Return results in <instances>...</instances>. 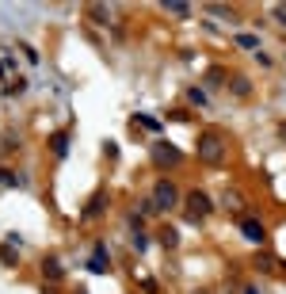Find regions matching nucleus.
Masks as SVG:
<instances>
[{
  "mask_svg": "<svg viewBox=\"0 0 286 294\" xmlns=\"http://www.w3.org/2000/svg\"><path fill=\"white\" fill-rule=\"evenodd\" d=\"M221 157H225V138H221V134H202V142H199V161L221 164Z\"/></svg>",
  "mask_w": 286,
  "mask_h": 294,
  "instance_id": "1",
  "label": "nucleus"
},
{
  "mask_svg": "<svg viewBox=\"0 0 286 294\" xmlns=\"http://www.w3.org/2000/svg\"><path fill=\"white\" fill-rule=\"evenodd\" d=\"M275 19H279V23H286V4H279V8H275Z\"/></svg>",
  "mask_w": 286,
  "mask_h": 294,
  "instance_id": "23",
  "label": "nucleus"
},
{
  "mask_svg": "<svg viewBox=\"0 0 286 294\" xmlns=\"http://www.w3.org/2000/svg\"><path fill=\"white\" fill-rule=\"evenodd\" d=\"M244 294H259V287H244Z\"/></svg>",
  "mask_w": 286,
  "mask_h": 294,
  "instance_id": "24",
  "label": "nucleus"
},
{
  "mask_svg": "<svg viewBox=\"0 0 286 294\" xmlns=\"http://www.w3.org/2000/svg\"><path fill=\"white\" fill-rule=\"evenodd\" d=\"M153 161L176 168V164H183V153H179L176 146H168V142H157V146H153Z\"/></svg>",
  "mask_w": 286,
  "mask_h": 294,
  "instance_id": "4",
  "label": "nucleus"
},
{
  "mask_svg": "<svg viewBox=\"0 0 286 294\" xmlns=\"http://www.w3.org/2000/svg\"><path fill=\"white\" fill-rule=\"evenodd\" d=\"M138 122H142V126H149V130H160V122H157V118H149V115H138Z\"/></svg>",
  "mask_w": 286,
  "mask_h": 294,
  "instance_id": "20",
  "label": "nucleus"
},
{
  "mask_svg": "<svg viewBox=\"0 0 286 294\" xmlns=\"http://www.w3.org/2000/svg\"><path fill=\"white\" fill-rule=\"evenodd\" d=\"M187 100L195 103V107H206V92H202V88H191V92H187Z\"/></svg>",
  "mask_w": 286,
  "mask_h": 294,
  "instance_id": "13",
  "label": "nucleus"
},
{
  "mask_svg": "<svg viewBox=\"0 0 286 294\" xmlns=\"http://www.w3.org/2000/svg\"><path fill=\"white\" fill-rule=\"evenodd\" d=\"M210 210H214V203H210L206 191H191L187 195V221H202Z\"/></svg>",
  "mask_w": 286,
  "mask_h": 294,
  "instance_id": "2",
  "label": "nucleus"
},
{
  "mask_svg": "<svg viewBox=\"0 0 286 294\" xmlns=\"http://www.w3.org/2000/svg\"><path fill=\"white\" fill-rule=\"evenodd\" d=\"M237 46H241V50H256L259 38H256V35H244V31H241V35H237Z\"/></svg>",
  "mask_w": 286,
  "mask_h": 294,
  "instance_id": "10",
  "label": "nucleus"
},
{
  "mask_svg": "<svg viewBox=\"0 0 286 294\" xmlns=\"http://www.w3.org/2000/svg\"><path fill=\"white\" fill-rule=\"evenodd\" d=\"M0 184H23V176H15V172H8V168H0Z\"/></svg>",
  "mask_w": 286,
  "mask_h": 294,
  "instance_id": "17",
  "label": "nucleus"
},
{
  "mask_svg": "<svg viewBox=\"0 0 286 294\" xmlns=\"http://www.w3.org/2000/svg\"><path fill=\"white\" fill-rule=\"evenodd\" d=\"M210 12H214V15H225V19H233V8H221V4H210Z\"/></svg>",
  "mask_w": 286,
  "mask_h": 294,
  "instance_id": "21",
  "label": "nucleus"
},
{
  "mask_svg": "<svg viewBox=\"0 0 286 294\" xmlns=\"http://www.w3.org/2000/svg\"><path fill=\"white\" fill-rule=\"evenodd\" d=\"M88 271H92V275H103V271H111V256H107V249H103V245H96V249H92Z\"/></svg>",
  "mask_w": 286,
  "mask_h": 294,
  "instance_id": "5",
  "label": "nucleus"
},
{
  "mask_svg": "<svg viewBox=\"0 0 286 294\" xmlns=\"http://www.w3.org/2000/svg\"><path fill=\"white\" fill-rule=\"evenodd\" d=\"M233 92H237V96H248V92H252V84H248L244 76H237V80H233Z\"/></svg>",
  "mask_w": 286,
  "mask_h": 294,
  "instance_id": "16",
  "label": "nucleus"
},
{
  "mask_svg": "<svg viewBox=\"0 0 286 294\" xmlns=\"http://www.w3.org/2000/svg\"><path fill=\"white\" fill-rule=\"evenodd\" d=\"M256 264L263 267V271H271V267H275V264H271V256H267V252H259V256H256Z\"/></svg>",
  "mask_w": 286,
  "mask_h": 294,
  "instance_id": "19",
  "label": "nucleus"
},
{
  "mask_svg": "<svg viewBox=\"0 0 286 294\" xmlns=\"http://www.w3.org/2000/svg\"><path fill=\"white\" fill-rule=\"evenodd\" d=\"M0 73H4V65H0Z\"/></svg>",
  "mask_w": 286,
  "mask_h": 294,
  "instance_id": "26",
  "label": "nucleus"
},
{
  "mask_svg": "<svg viewBox=\"0 0 286 294\" xmlns=\"http://www.w3.org/2000/svg\"><path fill=\"white\" fill-rule=\"evenodd\" d=\"M0 260H4L8 267L15 264V249H12V245H0Z\"/></svg>",
  "mask_w": 286,
  "mask_h": 294,
  "instance_id": "15",
  "label": "nucleus"
},
{
  "mask_svg": "<svg viewBox=\"0 0 286 294\" xmlns=\"http://www.w3.org/2000/svg\"><path fill=\"white\" fill-rule=\"evenodd\" d=\"M42 271H46V279H61V275H65V267L57 264V256H46V260H42Z\"/></svg>",
  "mask_w": 286,
  "mask_h": 294,
  "instance_id": "7",
  "label": "nucleus"
},
{
  "mask_svg": "<svg viewBox=\"0 0 286 294\" xmlns=\"http://www.w3.org/2000/svg\"><path fill=\"white\" fill-rule=\"evenodd\" d=\"M241 233H244V241H256V245H259V241H263V221H259V218H244L241 221Z\"/></svg>",
  "mask_w": 286,
  "mask_h": 294,
  "instance_id": "6",
  "label": "nucleus"
},
{
  "mask_svg": "<svg viewBox=\"0 0 286 294\" xmlns=\"http://www.w3.org/2000/svg\"><path fill=\"white\" fill-rule=\"evenodd\" d=\"M145 245H149V241H145V233H134V249L145 252Z\"/></svg>",
  "mask_w": 286,
  "mask_h": 294,
  "instance_id": "22",
  "label": "nucleus"
},
{
  "mask_svg": "<svg viewBox=\"0 0 286 294\" xmlns=\"http://www.w3.org/2000/svg\"><path fill=\"white\" fill-rule=\"evenodd\" d=\"M50 149H54L57 157H65V153H69V134H54V142H50Z\"/></svg>",
  "mask_w": 286,
  "mask_h": 294,
  "instance_id": "8",
  "label": "nucleus"
},
{
  "mask_svg": "<svg viewBox=\"0 0 286 294\" xmlns=\"http://www.w3.org/2000/svg\"><path fill=\"white\" fill-rule=\"evenodd\" d=\"M164 12H172V15H187L191 8H187V4H179V0H164Z\"/></svg>",
  "mask_w": 286,
  "mask_h": 294,
  "instance_id": "11",
  "label": "nucleus"
},
{
  "mask_svg": "<svg viewBox=\"0 0 286 294\" xmlns=\"http://www.w3.org/2000/svg\"><path fill=\"white\" fill-rule=\"evenodd\" d=\"M206 80H210V84H221V80H225V69H217V65H214V69L206 73Z\"/></svg>",
  "mask_w": 286,
  "mask_h": 294,
  "instance_id": "18",
  "label": "nucleus"
},
{
  "mask_svg": "<svg viewBox=\"0 0 286 294\" xmlns=\"http://www.w3.org/2000/svg\"><path fill=\"white\" fill-rule=\"evenodd\" d=\"M160 241H164V249H176V245H179V233H176V229H164Z\"/></svg>",
  "mask_w": 286,
  "mask_h": 294,
  "instance_id": "12",
  "label": "nucleus"
},
{
  "mask_svg": "<svg viewBox=\"0 0 286 294\" xmlns=\"http://www.w3.org/2000/svg\"><path fill=\"white\" fill-rule=\"evenodd\" d=\"M279 134H283V142H286V122H283V126H279Z\"/></svg>",
  "mask_w": 286,
  "mask_h": 294,
  "instance_id": "25",
  "label": "nucleus"
},
{
  "mask_svg": "<svg viewBox=\"0 0 286 294\" xmlns=\"http://www.w3.org/2000/svg\"><path fill=\"white\" fill-rule=\"evenodd\" d=\"M103 206H107V195H96V199H92V203L84 206V218H96V214H100Z\"/></svg>",
  "mask_w": 286,
  "mask_h": 294,
  "instance_id": "9",
  "label": "nucleus"
},
{
  "mask_svg": "<svg viewBox=\"0 0 286 294\" xmlns=\"http://www.w3.org/2000/svg\"><path fill=\"white\" fill-rule=\"evenodd\" d=\"M92 19H96V23H107V19H111V8H100V4H96V8H92Z\"/></svg>",
  "mask_w": 286,
  "mask_h": 294,
  "instance_id": "14",
  "label": "nucleus"
},
{
  "mask_svg": "<svg viewBox=\"0 0 286 294\" xmlns=\"http://www.w3.org/2000/svg\"><path fill=\"white\" fill-rule=\"evenodd\" d=\"M176 203H179V191H176V184H172V180H160L157 187H153V206H157V210H172Z\"/></svg>",
  "mask_w": 286,
  "mask_h": 294,
  "instance_id": "3",
  "label": "nucleus"
}]
</instances>
